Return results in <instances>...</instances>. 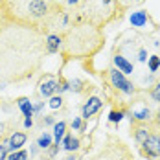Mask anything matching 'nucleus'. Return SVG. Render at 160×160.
Wrapping results in <instances>:
<instances>
[{"instance_id": "1", "label": "nucleus", "mask_w": 160, "mask_h": 160, "mask_svg": "<svg viewBox=\"0 0 160 160\" xmlns=\"http://www.w3.org/2000/svg\"><path fill=\"white\" fill-rule=\"evenodd\" d=\"M46 53L44 32L13 22H0V79L6 83L32 79Z\"/></svg>"}, {"instance_id": "2", "label": "nucleus", "mask_w": 160, "mask_h": 160, "mask_svg": "<svg viewBox=\"0 0 160 160\" xmlns=\"http://www.w3.org/2000/svg\"><path fill=\"white\" fill-rule=\"evenodd\" d=\"M4 22H13L35 30H48L59 18L61 11L52 0H4L0 6Z\"/></svg>"}, {"instance_id": "3", "label": "nucleus", "mask_w": 160, "mask_h": 160, "mask_svg": "<svg viewBox=\"0 0 160 160\" xmlns=\"http://www.w3.org/2000/svg\"><path fill=\"white\" fill-rule=\"evenodd\" d=\"M103 41L105 37L99 28L87 22H79L64 33L61 50L66 57L87 59V57H92L103 46Z\"/></svg>"}, {"instance_id": "4", "label": "nucleus", "mask_w": 160, "mask_h": 160, "mask_svg": "<svg viewBox=\"0 0 160 160\" xmlns=\"http://www.w3.org/2000/svg\"><path fill=\"white\" fill-rule=\"evenodd\" d=\"M116 0H83L79 4V20L103 28L116 15Z\"/></svg>"}, {"instance_id": "5", "label": "nucleus", "mask_w": 160, "mask_h": 160, "mask_svg": "<svg viewBox=\"0 0 160 160\" xmlns=\"http://www.w3.org/2000/svg\"><path fill=\"white\" fill-rule=\"evenodd\" d=\"M90 160H134L132 151L116 136H107L105 144L90 157Z\"/></svg>"}, {"instance_id": "6", "label": "nucleus", "mask_w": 160, "mask_h": 160, "mask_svg": "<svg viewBox=\"0 0 160 160\" xmlns=\"http://www.w3.org/2000/svg\"><path fill=\"white\" fill-rule=\"evenodd\" d=\"M59 85H61V81L57 79L55 76L44 74L41 78V81H39V92H41V96H44V98H52L59 90Z\"/></svg>"}, {"instance_id": "7", "label": "nucleus", "mask_w": 160, "mask_h": 160, "mask_svg": "<svg viewBox=\"0 0 160 160\" xmlns=\"http://www.w3.org/2000/svg\"><path fill=\"white\" fill-rule=\"evenodd\" d=\"M109 78H111V83L114 88H118V90H122L123 94H132L134 92V87L125 79V74H122L120 70H109Z\"/></svg>"}, {"instance_id": "8", "label": "nucleus", "mask_w": 160, "mask_h": 160, "mask_svg": "<svg viewBox=\"0 0 160 160\" xmlns=\"http://www.w3.org/2000/svg\"><path fill=\"white\" fill-rule=\"evenodd\" d=\"M142 153L149 158H158L160 157V136L158 134H149L142 142Z\"/></svg>"}, {"instance_id": "9", "label": "nucleus", "mask_w": 160, "mask_h": 160, "mask_svg": "<svg viewBox=\"0 0 160 160\" xmlns=\"http://www.w3.org/2000/svg\"><path fill=\"white\" fill-rule=\"evenodd\" d=\"M101 107H103V101H101L99 98H96V96L88 98V101L83 105V118H85V120L92 118V116L101 109Z\"/></svg>"}, {"instance_id": "10", "label": "nucleus", "mask_w": 160, "mask_h": 160, "mask_svg": "<svg viewBox=\"0 0 160 160\" xmlns=\"http://www.w3.org/2000/svg\"><path fill=\"white\" fill-rule=\"evenodd\" d=\"M63 46V37L61 35H55V33H52L46 37V52L48 53H55V52H59Z\"/></svg>"}, {"instance_id": "11", "label": "nucleus", "mask_w": 160, "mask_h": 160, "mask_svg": "<svg viewBox=\"0 0 160 160\" xmlns=\"http://www.w3.org/2000/svg\"><path fill=\"white\" fill-rule=\"evenodd\" d=\"M26 140H28V136H26L24 132H13V134L9 136V142H8V145H9V149L18 151L22 145L26 144Z\"/></svg>"}, {"instance_id": "12", "label": "nucleus", "mask_w": 160, "mask_h": 160, "mask_svg": "<svg viewBox=\"0 0 160 160\" xmlns=\"http://www.w3.org/2000/svg\"><path fill=\"white\" fill-rule=\"evenodd\" d=\"M114 66L122 74H132V64L129 63L123 55H114Z\"/></svg>"}, {"instance_id": "13", "label": "nucleus", "mask_w": 160, "mask_h": 160, "mask_svg": "<svg viewBox=\"0 0 160 160\" xmlns=\"http://www.w3.org/2000/svg\"><path fill=\"white\" fill-rule=\"evenodd\" d=\"M131 24L134 26V28H145V24H147V13L145 11H134L132 15H131Z\"/></svg>"}, {"instance_id": "14", "label": "nucleus", "mask_w": 160, "mask_h": 160, "mask_svg": "<svg viewBox=\"0 0 160 160\" xmlns=\"http://www.w3.org/2000/svg\"><path fill=\"white\" fill-rule=\"evenodd\" d=\"M64 131H66V123H64V122H59V123L53 125V140H55V144L57 145H59V142L63 140Z\"/></svg>"}, {"instance_id": "15", "label": "nucleus", "mask_w": 160, "mask_h": 160, "mask_svg": "<svg viewBox=\"0 0 160 160\" xmlns=\"http://www.w3.org/2000/svg\"><path fill=\"white\" fill-rule=\"evenodd\" d=\"M18 107H20V111L24 112V116H26V118H32L33 107H32V103H30V99H28V98H20V99H18Z\"/></svg>"}, {"instance_id": "16", "label": "nucleus", "mask_w": 160, "mask_h": 160, "mask_svg": "<svg viewBox=\"0 0 160 160\" xmlns=\"http://www.w3.org/2000/svg\"><path fill=\"white\" fill-rule=\"evenodd\" d=\"M63 145H64V149H66V151H76V149L79 147V140L68 134V136H64V138H63Z\"/></svg>"}, {"instance_id": "17", "label": "nucleus", "mask_w": 160, "mask_h": 160, "mask_svg": "<svg viewBox=\"0 0 160 160\" xmlns=\"http://www.w3.org/2000/svg\"><path fill=\"white\" fill-rule=\"evenodd\" d=\"M149 116H151V112L147 107H142V109H138V111H132V116L131 118H134V120H138V122H145V120H149Z\"/></svg>"}, {"instance_id": "18", "label": "nucleus", "mask_w": 160, "mask_h": 160, "mask_svg": "<svg viewBox=\"0 0 160 160\" xmlns=\"http://www.w3.org/2000/svg\"><path fill=\"white\" fill-rule=\"evenodd\" d=\"M8 160H28V151H24V149H18V151H13Z\"/></svg>"}, {"instance_id": "19", "label": "nucleus", "mask_w": 160, "mask_h": 160, "mask_svg": "<svg viewBox=\"0 0 160 160\" xmlns=\"http://www.w3.org/2000/svg\"><path fill=\"white\" fill-rule=\"evenodd\" d=\"M57 8H61V6H68V8H72V6H79L83 0H52Z\"/></svg>"}, {"instance_id": "20", "label": "nucleus", "mask_w": 160, "mask_h": 160, "mask_svg": "<svg viewBox=\"0 0 160 160\" xmlns=\"http://www.w3.org/2000/svg\"><path fill=\"white\" fill-rule=\"evenodd\" d=\"M50 144H52V136H50V134H41V136H39V142H37V145H39L41 149H46V147H50Z\"/></svg>"}, {"instance_id": "21", "label": "nucleus", "mask_w": 160, "mask_h": 160, "mask_svg": "<svg viewBox=\"0 0 160 160\" xmlns=\"http://www.w3.org/2000/svg\"><path fill=\"white\" fill-rule=\"evenodd\" d=\"M134 136H136V140H138V142L142 144L145 138L149 136V131H147L145 127H138V129H136V134H134Z\"/></svg>"}, {"instance_id": "22", "label": "nucleus", "mask_w": 160, "mask_h": 160, "mask_svg": "<svg viewBox=\"0 0 160 160\" xmlns=\"http://www.w3.org/2000/svg\"><path fill=\"white\" fill-rule=\"evenodd\" d=\"M149 68H151V72H157L160 68V57L158 55H153V57L149 59Z\"/></svg>"}, {"instance_id": "23", "label": "nucleus", "mask_w": 160, "mask_h": 160, "mask_svg": "<svg viewBox=\"0 0 160 160\" xmlns=\"http://www.w3.org/2000/svg\"><path fill=\"white\" fill-rule=\"evenodd\" d=\"M144 0H116V4L120 8H131L132 4H142Z\"/></svg>"}, {"instance_id": "24", "label": "nucleus", "mask_w": 160, "mask_h": 160, "mask_svg": "<svg viewBox=\"0 0 160 160\" xmlns=\"http://www.w3.org/2000/svg\"><path fill=\"white\" fill-rule=\"evenodd\" d=\"M63 105V98L61 96H52V99H50V107L52 109H59Z\"/></svg>"}, {"instance_id": "25", "label": "nucleus", "mask_w": 160, "mask_h": 160, "mask_svg": "<svg viewBox=\"0 0 160 160\" xmlns=\"http://www.w3.org/2000/svg\"><path fill=\"white\" fill-rule=\"evenodd\" d=\"M122 118H123V112H122V111H112L111 116H109V120H111V122H114V123H118Z\"/></svg>"}, {"instance_id": "26", "label": "nucleus", "mask_w": 160, "mask_h": 160, "mask_svg": "<svg viewBox=\"0 0 160 160\" xmlns=\"http://www.w3.org/2000/svg\"><path fill=\"white\" fill-rule=\"evenodd\" d=\"M151 96H153V99H155V101H158V103H160V81L157 83V87L153 88V92H151Z\"/></svg>"}, {"instance_id": "27", "label": "nucleus", "mask_w": 160, "mask_h": 160, "mask_svg": "<svg viewBox=\"0 0 160 160\" xmlns=\"http://www.w3.org/2000/svg\"><path fill=\"white\" fill-rule=\"evenodd\" d=\"M0 160H8V147L0 144Z\"/></svg>"}, {"instance_id": "28", "label": "nucleus", "mask_w": 160, "mask_h": 160, "mask_svg": "<svg viewBox=\"0 0 160 160\" xmlns=\"http://www.w3.org/2000/svg\"><path fill=\"white\" fill-rule=\"evenodd\" d=\"M72 88H74V90H78V92H81V81H72Z\"/></svg>"}, {"instance_id": "29", "label": "nucleus", "mask_w": 160, "mask_h": 160, "mask_svg": "<svg viewBox=\"0 0 160 160\" xmlns=\"http://www.w3.org/2000/svg\"><path fill=\"white\" fill-rule=\"evenodd\" d=\"M72 127L74 129H81V120H74V122H72Z\"/></svg>"}, {"instance_id": "30", "label": "nucleus", "mask_w": 160, "mask_h": 160, "mask_svg": "<svg viewBox=\"0 0 160 160\" xmlns=\"http://www.w3.org/2000/svg\"><path fill=\"white\" fill-rule=\"evenodd\" d=\"M24 125H26V127H32V125H33L32 118H26V120H24Z\"/></svg>"}, {"instance_id": "31", "label": "nucleus", "mask_w": 160, "mask_h": 160, "mask_svg": "<svg viewBox=\"0 0 160 160\" xmlns=\"http://www.w3.org/2000/svg\"><path fill=\"white\" fill-rule=\"evenodd\" d=\"M140 61H145V52H144V50L140 52Z\"/></svg>"}, {"instance_id": "32", "label": "nucleus", "mask_w": 160, "mask_h": 160, "mask_svg": "<svg viewBox=\"0 0 160 160\" xmlns=\"http://www.w3.org/2000/svg\"><path fill=\"white\" fill-rule=\"evenodd\" d=\"M157 125H158V127H160V111L157 112Z\"/></svg>"}, {"instance_id": "33", "label": "nucleus", "mask_w": 160, "mask_h": 160, "mask_svg": "<svg viewBox=\"0 0 160 160\" xmlns=\"http://www.w3.org/2000/svg\"><path fill=\"white\" fill-rule=\"evenodd\" d=\"M2 4H4V0H0V6H2Z\"/></svg>"}]
</instances>
